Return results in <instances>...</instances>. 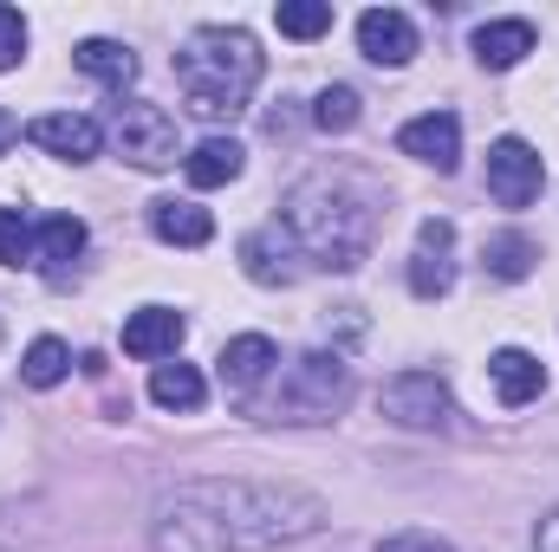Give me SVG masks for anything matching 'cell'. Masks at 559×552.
I'll list each match as a JSON object with an SVG mask.
<instances>
[{"label": "cell", "mask_w": 559, "mask_h": 552, "mask_svg": "<svg viewBox=\"0 0 559 552\" xmlns=\"http://www.w3.org/2000/svg\"><path fill=\"white\" fill-rule=\"evenodd\" d=\"M325 527V501L293 481L254 475H202L156 501L150 547L156 552H274L312 540Z\"/></svg>", "instance_id": "obj_1"}, {"label": "cell", "mask_w": 559, "mask_h": 552, "mask_svg": "<svg viewBox=\"0 0 559 552\" xmlns=\"http://www.w3.org/2000/svg\"><path fill=\"white\" fill-rule=\"evenodd\" d=\"M384 215H391V195L365 163H319L280 202V221L299 241L306 267H325V274H358L384 235Z\"/></svg>", "instance_id": "obj_2"}, {"label": "cell", "mask_w": 559, "mask_h": 552, "mask_svg": "<svg viewBox=\"0 0 559 552\" xmlns=\"http://www.w3.org/2000/svg\"><path fill=\"white\" fill-rule=\"evenodd\" d=\"M176 85L182 105L202 124H235L261 85V46L241 26H195L189 46L176 52Z\"/></svg>", "instance_id": "obj_3"}, {"label": "cell", "mask_w": 559, "mask_h": 552, "mask_svg": "<svg viewBox=\"0 0 559 552\" xmlns=\"http://www.w3.org/2000/svg\"><path fill=\"white\" fill-rule=\"evenodd\" d=\"M352 404V364L338 351H299L286 364V377H274L267 397H254V416L267 422H332Z\"/></svg>", "instance_id": "obj_4"}, {"label": "cell", "mask_w": 559, "mask_h": 552, "mask_svg": "<svg viewBox=\"0 0 559 552\" xmlns=\"http://www.w3.org/2000/svg\"><path fill=\"white\" fill-rule=\"evenodd\" d=\"M118 149L138 163V169H169L182 149H176V118L163 111V105H150V98H124L118 105Z\"/></svg>", "instance_id": "obj_5"}, {"label": "cell", "mask_w": 559, "mask_h": 552, "mask_svg": "<svg viewBox=\"0 0 559 552\" xmlns=\"http://www.w3.org/2000/svg\"><path fill=\"white\" fill-rule=\"evenodd\" d=\"M378 410L391 416L397 429H449L455 397H449V384H442L436 371H397V377L384 384Z\"/></svg>", "instance_id": "obj_6"}, {"label": "cell", "mask_w": 559, "mask_h": 552, "mask_svg": "<svg viewBox=\"0 0 559 552\" xmlns=\"http://www.w3.org/2000/svg\"><path fill=\"white\" fill-rule=\"evenodd\" d=\"M540 189H547V163L527 137H501L488 149V195L501 208H527V202H540Z\"/></svg>", "instance_id": "obj_7"}, {"label": "cell", "mask_w": 559, "mask_h": 552, "mask_svg": "<svg viewBox=\"0 0 559 552\" xmlns=\"http://www.w3.org/2000/svg\"><path fill=\"white\" fill-rule=\"evenodd\" d=\"M241 274L254 279V286H293V279L306 274V254L286 235V221H267V228L241 235Z\"/></svg>", "instance_id": "obj_8"}, {"label": "cell", "mask_w": 559, "mask_h": 552, "mask_svg": "<svg viewBox=\"0 0 559 552\" xmlns=\"http://www.w3.org/2000/svg\"><path fill=\"white\" fill-rule=\"evenodd\" d=\"M455 286V221L429 215L417 228V254H411V292L417 299H442Z\"/></svg>", "instance_id": "obj_9"}, {"label": "cell", "mask_w": 559, "mask_h": 552, "mask_svg": "<svg viewBox=\"0 0 559 552\" xmlns=\"http://www.w3.org/2000/svg\"><path fill=\"white\" fill-rule=\"evenodd\" d=\"M358 52L371 59V65H411L417 59V20L411 13H397V7H371V13H358Z\"/></svg>", "instance_id": "obj_10"}, {"label": "cell", "mask_w": 559, "mask_h": 552, "mask_svg": "<svg viewBox=\"0 0 559 552\" xmlns=\"http://www.w3.org/2000/svg\"><path fill=\"white\" fill-rule=\"evenodd\" d=\"M397 149L449 176V169L462 163V118H455V111H423V118H411V124L397 131Z\"/></svg>", "instance_id": "obj_11"}, {"label": "cell", "mask_w": 559, "mask_h": 552, "mask_svg": "<svg viewBox=\"0 0 559 552\" xmlns=\"http://www.w3.org/2000/svg\"><path fill=\"white\" fill-rule=\"evenodd\" d=\"M26 137L39 143L46 156H59V163H92V156L105 149V131H98L85 111H46V118L26 124Z\"/></svg>", "instance_id": "obj_12"}, {"label": "cell", "mask_w": 559, "mask_h": 552, "mask_svg": "<svg viewBox=\"0 0 559 552\" xmlns=\"http://www.w3.org/2000/svg\"><path fill=\"white\" fill-rule=\"evenodd\" d=\"M222 384L228 391H261L267 377H274V364H280V351H274V338L267 332H241V338H228L222 345Z\"/></svg>", "instance_id": "obj_13"}, {"label": "cell", "mask_w": 559, "mask_h": 552, "mask_svg": "<svg viewBox=\"0 0 559 552\" xmlns=\"http://www.w3.org/2000/svg\"><path fill=\"white\" fill-rule=\"evenodd\" d=\"M488 384H495V397H501L508 410H521V404H534V397L547 391V364H540L534 351L508 345V351L488 358Z\"/></svg>", "instance_id": "obj_14"}, {"label": "cell", "mask_w": 559, "mask_h": 552, "mask_svg": "<svg viewBox=\"0 0 559 552\" xmlns=\"http://www.w3.org/2000/svg\"><path fill=\"white\" fill-rule=\"evenodd\" d=\"M182 312H169V305H143L124 319V351L143 358V364H156V358H176V345H182Z\"/></svg>", "instance_id": "obj_15"}, {"label": "cell", "mask_w": 559, "mask_h": 552, "mask_svg": "<svg viewBox=\"0 0 559 552\" xmlns=\"http://www.w3.org/2000/svg\"><path fill=\"white\" fill-rule=\"evenodd\" d=\"M150 228H156V241H169V248H209V241H215V215H209L202 202H176V195L150 202Z\"/></svg>", "instance_id": "obj_16"}, {"label": "cell", "mask_w": 559, "mask_h": 552, "mask_svg": "<svg viewBox=\"0 0 559 552\" xmlns=\"http://www.w3.org/2000/svg\"><path fill=\"white\" fill-rule=\"evenodd\" d=\"M79 254H85V221H79V215H46V221L33 228V267H39V274L59 279Z\"/></svg>", "instance_id": "obj_17"}, {"label": "cell", "mask_w": 559, "mask_h": 552, "mask_svg": "<svg viewBox=\"0 0 559 552\" xmlns=\"http://www.w3.org/2000/svg\"><path fill=\"white\" fill-rule=\"evenodd\" d=\"M241 163H248V149H241L235 137H202L189 156H182V176H189L195 189H222V182L241 176Z\"/></svg>", "instance_id": "obj_18"}, {"label": "cell", "mask_w": 559, "mask_h": 552, "mask_svg": "<svg viewBox=\"0 0 559 552\" xmlns=\"http://www.w3.org/2000/svg\"><path fill=\"white\" fill-rule=\"evenodd\" d=\"M534 52V26L527 20H488V26H475V59L488 65V72H508V65H521Z\"/></svg>", "instance_id": "obj_19"}, {"label": "cell", "mask_w": 559, "mask_h": 552, "mask_svg": "<svg viewBox=\"0 0 559 552\" xmlns=\"http://www.w3.org/2000/svg\"><path fill=\"white\" fill-rule=\"evenodd\" d=\"M72 59H79V72H85V79H98V85H111V92L138 85V52H131L124 39H85Z\"/></svg>", "instance_id": "obj_20"}, {"label": "cell", "mask_w": 559, "mask_h": 552, "mask_svg": "<svg viewBox=\"0 0 559 552\" xmlns=\"http://www.w3.org/2000/svg\"><path fill=\"white\" fill-rule=\"evenodd\" d=\"M150 404L189 416V410H202V404H209V384H202V371H195V364H156V371H150Z\"/></svg>", "instance_id": "obj_21"}, {"label": "cell", "mask_w": 559, "mask_h": 552, "mask_svg": "<svg viewBox=\"0 0 559 552\" xmlns=\"http://www.w3.org/2000/svg\"><path fill=\"white\" fill-rule=\"evenodd\" d=\"M481 261H488V274L495 279H527L534 274V261H540V248H534L521 228H501V235H488Z\"/></svg>", "instance_id": "obj_22"}, {"label": "cell", "mask_w": 559, "mask_h": 552, "mask_svg": "<svg viewBox=\"0 0 559 552\" xmlns=\"http://www.w3.org/2000/svg\"><path fill=\"white\" fill-rule=\"evenodd\" d=\"M66 371H72V351H66L59 338H33V345H26V358H20V377H26L33 391L66 384Z\"/></svg>", "instance_id": "obj_23"}, {"label": "cell", "mask_w": 559, "mask_h": 552, "mask_svg": "<svg viewBox=\"0 0 559 552\" xmlns=\"http://www.w3.org/2000/svg\"><path fill=\"white\" fill-rule=\"evenodd\" d=\"M274 20H280L286 39H319V33H332V7H325V0H280Z\"/></svg>", "instance_id": "obj_24"}, {"label": "cell", "mask_w": 559, "mask_h": 552, "mask_svg": "<svg viewBox=\"0 0 559 552\" xmlns=\"http://www.w3.org/2000/svg\"><path fill=\"white\" fill-rule=\"evenodd\" d=\"M312 124L332 131V137H345V131L358 124V92H352V85H325V92L312 98Z\"/></svg>", "instance_id": "obj_25"}, {"label": "cell", "mask_w": 559, "mask_h": 552, "mask_svg": "<svg viewBox=\"0 0 559 552\" xmlns=\"http://www.w3.org/2000/svg\"><path fill=\"white\" fill-rule=\"evenodd\" d=\"M0 267H33V228L20 208H0Z\"/></svg>", "instance_id": "obj_26"}, {"label": "cell", "mask_w": 559, "mask_h": 552, "mask_svg": "<svg viewBox=\"0 0 559 552\" xmlns=\"http://www.w3.org/2000/svg\"><path fill=\"white\" fill-rule=\"evenodd\" d=\"M26 59V20L20 7H0V72H13Z\"/></svg>", "instance_id": "obj_27"}, {"label": "cell", "mask_w": 559, "mask_h": 552, "mask_svg": "<svg viewBox=\"0 0 559 552\" xmlns=\"http://www.w3.org/2000/svg\"><path fill=\"white\" fill-rule=\"evenodd\" d=\"M378 552H455V547H449L442 533H417V527H411V533H391V540H378Z\"/></svg>", "instance_id": "obj_28"}, {"label": "cell", "mask_w": 559, "mask_h": 552, "mask_svg": "<svg viewBox=\"0 0 559 552\" xmlns=\"http://www.w3.org/2000/svg\"><path fill=\"white\" fill-rule=\"evenodd\" d=\"M534 540H540V552H559V507L540 520V533H534Z\"/></svg>", "instance_id": "obj_29"}, {"label": "cell", "mask_w": 559, "mask_h": 552, "mask_svg": "<svg viewBox=\"0 0 559 552\" xmlns=\"http://www.w3.org/2000/svg\"><path fill=\"white\" fill-rule=\"evenodd\" d=\"M20 137V131H13V118H7V111H0V156H7V143Z\"/></svg>", "instance_id": "obj_30"}]
</instances>
